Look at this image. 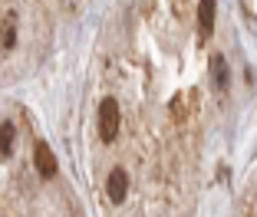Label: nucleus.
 <instances>
[{
  "label": "nucleus",
  "instance_id": "1",
  "mask_svg": "<svg viewBox=\"0 0 257 217\" xmlns=\"http://www.w3.org/2000/svg\"><path fill=\"white\" fill-rule=\"evenodd\" d=\"M119 135V102L115 99H102L99 102V138L112 142Z\"/></svg>",
  "mask_w": 257,
  "mask_h": 217
},
{
  "label": "nucleus",
  "instance_id": "2",
  "mask_svg": "<svg viewBox=\"0 0 257 217\" xmlns=\"http://www.w3.org/2000/svg\"><path fill=\"white\" fill-rule=\"evenodd\" d=\"M33 165H37V171L43 174V178H53L56 174V155L50 151L46 142H40L37 148H33Z\"/></svg>",
  "mask_w": 257,
  "mask_h": 217
},
{
  "label": "nucleus",
  "instance_id": "3",
  "mask_svg": "<svg viewBox=\"0 0 257 217\" xmlns=\"http://www.w3.org/2000/svg\"><path fill=\"white\" fill-rule=\"evenodd\" d=\"M106 191H109V197H112L115 204H122V201H125V194H128V174L122 171V168H115V171L109 174Z\"/></svg>",
  "mask_w": 257,
  "mask_h": 217
},
{
  "label": "nucleus",
  "instance_id": "4",
  "mask_svg": "<svg viewBox=\"0 0 257 217\" xmlns=\"http://www.w3.org/2000/svg\"><path fill=\"white\" fill-rule=\"evenodd\" d=\"M214 0H204V4H198V23H201V37H211L214 30Z\"/></svg>",
  "mask_w": 257,
  "mask_h": 217
},
{
  "label": "nucleus",
  "instance_id": "5",
  "mask_svg": "<svg viewBox=\"0 0 257 217\" xmlns=\"http://www.w3.org/2000/svg\"><path fill=\"white\" fill-rule=\"evenodd\" d=\"M211 86L218 92L227 86V66H224V56H218V53L211 56Z\"/></svg>",
  "mask_w": 257,
  "mask_h": 217
},
{
  "label": "nucleus",
  "instance_id": "6",
  "mask_svg": "<svg viewBox=\"0 0 257 217\" xmlns=\"http://www.w3.org/2000/svg\"><path fill=\"white\" fill-rule=\"evenodd\" d=\"M14 135H17V128L10 125V122H4V125H0V151H4V155H10V151H14Z\"/></svg>",
  "mask_w": 257,
  "mask_h": 217
},
{
  "label": "nucleus",
  "instance_id": "7",
  "mask_svg": "<svg viewBox=\"0 0 257 217\" xmlns=\"http://www.w3.org/2000/svg\"><path fill=\"white\" fill-rule=\"evenodd\" d=\"M14 43H17V17L10 14L7 20H4V46H7V50H10V46H14Z\"/></svg>",
  "mask_w": 257,
  "mask_h": 217
}]
</instances>
